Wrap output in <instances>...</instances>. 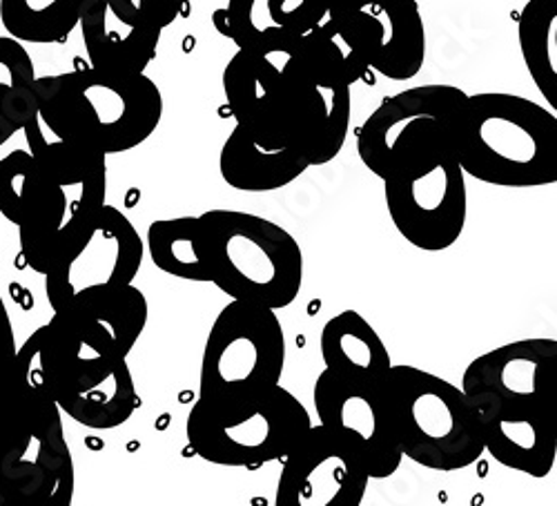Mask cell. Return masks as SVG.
I'll use <instances>...</instances> for the list:
<instances>
[{"label":"cell","instance_id":"obj_13","mask_svg":"<svg viewBox=\"0 0 557 506\" xmlns=\"http://www.w3.org/2000/svg\"><path fill=\"white\" fill-rule=\"evenodd\" d=\"M370 473L361 451L329 427H310L284 457L276 506H359Z\"/></svg>","mask_w":557,"mask_h":506},{"label":"cell","instance_id":"obj_1","mask_svg":"<svg viewBox=\"0 0 557 506\" xmlns=\"http://www.w3.org/2000/svg\"><path fill=\"white\" fill-rule=\"evenodd\" d=\"M27 150L0 159V214L18 227L23 261L48 274L106 206V155L50 141L38 110L23 127Z\"/></svg>","mask_w":557,"mask_h":506},{"label":"cell","instance_id":"obj_25","mask_svg":"<svg viewBox=\"0 0 557 506\" xmlns=\"http://www.w3.org/2000/svg\"><path fill=\"white\" fill-rule=\"evenodd\" d=\"M36 72L23 42L0 36V146L36 114Z\"/></svg>","mask_w":557,"mask_h":506},{"label":"cell","instance_id":"obj_3","mask_svg":"<svg viewBox=\"0 0 557 506\" xmlns=\"http://www.w3.org/2000/svg\"><path fill=\"white\" fill-rule=\"evenodd\" d=\"M36 108L42 129L101 155L144 146L163 119V97L146 72L101 67L36 78Z\"/></svg>","mask_w":557,"mask_h":506},{"label":"cell","instance_id":"obj_4","mask_svg":"<svg viewBox=\"0 0 557 506\" xmlns=\"http://www.w3.org/2000/svg\"><path fill=\"white\" fill-rule=\"evenodd\" d=\"M453 150L463 170L499 188H542L557 181V116L531 99L482 91L467 97Z\"/></svg>","mask_w":557,"mask_h":506},{"label":"cell","instance_id":"obj_14","mask_svg":"<svg viewBox=\"0 0 557 506\" xmlns=\"http://www.w3.org/2000/svg\"><path fill=\"white\" fill-rule=\"evenodd\" d=\"M183 0H85L78 16L91 67L141 74L157 57L163 29Z\"/></svg>","mask_w":557,"mask_h":506},{"label":"cell","instance_id":"obj_16","mask_svg":"<svg viewBox=\"0 0 557 506\" xmlns=\"http://www.w3.org/2000/svg\"><path fill=\"white\" fill-rule=\"evenodd\" d=\"M284 59L239 50L223 70L227 110L265 148H295Z\"/></svg>","mask_w":557,"mask_h":506},{"label":"cell","instance_id":"obj_5","mask_svg":"<svg viewBox=\"0 0 557 506\" xmlns=\"http://www.w3.org/2000/svg\"><path fill=\"white\" fill-rule=\"evenodd\" d=\"M380 393L393 437L414 465L453 473L484 455L478 410L455 384L417 366L393 363Z\"/></svg>","mask_w":557,"mask_h":506},{"label":"cell","instance_id":"obj_22","mask_svg":"<svg viewBox=\"0 0 557 506\" xmlns=\"http://www.w3.org/2000/svg\"><path fill=\"white\" fill-rule=\"evenodd\" d=\"M308 161L295 148H265L239 125L230 132L221 148L219 170L230 188L242 193H272L290 186Z\"/></svg>","mask_w":557,"mask_h":506},{"label":"cell","instance_id":"obj_24","mask_svg":"<svg viewBox=\"0 0 557 506\" xmlns=\"http://www.w3.org/2000/svg\"><path fill=\"white\" fill-rule=\"evenodd\" d=\"M148 252L154 266L172 277L210 284L199 217L161 219L150 223Z\"/></svg>","mask_w":557,"mask_h":506},{"label":"cell","instance_id":"obj_17","mask_svg":"<svg viewBox=\"0 0 557 506\" xmlns=\"http://www.w3.org/2000/svg\"><path fill=\"white\" fill-rule=\"evenodd\" d=\"M319 424L348 437L363 455L370 480H386L401 467L380 388L348 384L323 371L314 382Z\"/></svg>","mask_w":557,"mask_h":506},{"label":"cell","instance_id":"obj_21","mask_svg":"<svg viewBox=\"0 0 557 506\" xmlns=\"http://www.w3.org/2000/svg\"><path fill=\"white\" fill-rule=\"evenodd\" d=\"M319 348L326 371L357 386L380 388L393 366L386 344L357 310L331 317L321 329Z\"/></svg>","mask_w":557,"mask_h":506},{"label":"cell","instance_id":"obj_19","mask_svg":"<svg viewBox=\"0 0 557 506\" xmlns=\"http://www.w3.org/2000/svg\"><path fill=\"white\" fill-rule=\"evenodd\" d=\"M326 18L329 0H227L212 23L239 50L288 57Z\"/></svg>","mask_w":557,"mask_h":506},{"label":"cell","instance_id":"obj_9","mask_svg":"<svg viewBox=\"0 0 557 506\" xmlns=\"http://www.w3.org/2000/svg\"><path fill=\"white\" fill-rule=\"evenodd\" d=\"M286 335L276 310L232 299L208 333L199 391L206 399L239 397L282 382Z\"/></svg>","mask_w":557,"mask_h":506},{"label":"cell","instance_id":"obj_10","mask_svg":"<svg viewBox=\"0 0 557 506\" xmlns=\"http://www.w3.org/2000/svg\"><path fill=\"white\" fill-rule=\"evenodd\" d=\"M38 331L45 386L61 412L91 431L123 427L141 404L127 357H108L81 348L50 324Z\"/></svg>","mask_w":557,"mask_h":506},{"label":"cell","instance_id":"obj_2","mask_svg":"<svg viewBox=\"0 0 557 506\" xmlns=\"http://www.w3.org/2000/svg\"><path fill=\"white\" fill-rule=\"evenodd\" d=\"M74 480L61 408L42 378L40 331H34L0 393V506H70Z\"/></svg>","mask_w":557,"mask_h":506},{"label":"cell","instance_id":"obj_20","mask_svg":"<svg viewBox=\"0 0 557 506\" xmlns=\"http://www.w3.org/2000/svg\"><path fill=\"white\" fill-rule=\"evenodd\" d=\"M484 451L506 469L546 478L557 457L553 410L531 406H486L478 410Z\"/></svg>","mask_w":557,"mask_h":506},{"label":"cell","instance_id":"obj_8","mask_svg":"<svg viewBox=\"0 0 557 506\" xmlns=\"http://www.w3.org/2000/svg\"><path fill=\"white\" fill-rule=\"evenodd\" d=\"M310 427L308 408L276 384L239 397H199L185 422V435L210 465L259 469L284 459Z\"/></svg>","mask_w":557,"mask_h":506},{"label":"cell","instance_id":"obj_11","mask_svg":"<svg viewBox=\"0 0 557 506\" xmlns=\"http://www.w3.org/2000/svg\"><path fill=\"white\" fill-rule=\"evenodd\" d=\"M329 23L377 74L410 81L424 67L426 29L414 0H329Z\"/></svg>","mask_w":557,"mask_h":506},{"label":"cell","instance_id":"obj_7","mask_svg":"<svg viewBox=\"0 0 557 506\" xmlns=\"http://www.w3.org/2000/svg\"><path fill=\"white\" fill-rule=\"evenodd\" d=\"M370 67L323 21L284 59L295 148L308 165H326L342 152L352 112V83Z\"/></svg>","mask_w":557,"mask_h":506},{"label":"cell","instance_id":"obj_15","mask_svg":"<svg viewBox=\"0 0 557 506\" xmlns=\"http://www.w3.org/2000/svg\"><path fill=\"white\" fill-rule=\"evenodd\" d=\"M557 342L520 340L473 359L461 391L475 410L486 406H531L553 410Z\"/></svg>","mask_w":557,"mask_h":506},{"label":"cell","instance_id":"obj_12","mask_svg":"<svg viewBox=\"0 0 557 506\" xmlns=\"http://www.w3.org/2000/svg\"><path fill=\"white\" fill-rule=\"evenodd\" d=\"M146 255L134 223L114 206H103L78 239L45 274V295L54 310L91 288L132 284Z\"/></svg>","mask_w":557,"mask_h":506},{"label":"cell","instance_id":"obj_18","mask_svg":"<svg viewBox=\"0 0 557 506\" xmlns=\"http://www.w3.org/2000/svg\"><path fill=\"white\" fill-rule=\"evenodd\" d=\"M148 299L134 284L91 288L54 310L50 326L97 355L127 357L148 326Z\"/></svg>","mask_w":557,"mask_h":506},{"label":"cell","instance_id":"obj_26","mask_svg":"<svg viewBox=\"0 0 557 506\" xmlns=\"http://www.w3.org/2000/svg\"><path fill=\"white\" fill-rule=\"evenodd\" d=\"M85 0H0V23L21 42H63L76 27Z\"/></svg>","mask_w":557,"mask_h":506},{"label":"cell","instance_id":"obj_27","mask_svg":"<svg viewBox=\"0 0 557 506\" xmlns=\"http://www.w3.org/2000/svg\"><path fill=\"white\" fill-rule=\"evenodd\" d=\"M16 340H14V329H12V319L8 312V306L0 297V393L5 391L12 371H14V361H16Z\"/></svg>","mask_w":557,"mask_h":506},{"label":"cell","instance_id":"obj_6","mask_svg":"<svg viewBox=\"0 0 557 506\" xmlns=\"http://www.w3.org/2000/svg\"><path fill=\"white\" fill-rule=\"evenodd\" d=\"M199 221L210 284L221 293L270 310L299 297L304 252L286 227L239 210H208Z\"/></svg>","mask_w":557,"mask_h":506},{"label":"cell","instance_id":"obj_23","mask_svg":"<svg viewBox=\"0 0 557 506\" xmlns=\"http://www.w3.org/2000/svg\"><path fill=\"white\" fill-rule=\"evenodd\" d=\"M524 65L546 99L557 110V0H529L518 21Z\"/></svg>","mask_w":557,"mask_h":506}]
</instances>
